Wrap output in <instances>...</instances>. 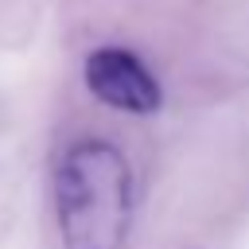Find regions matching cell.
Masks as SVG:
<instances>
[{
	"label": "cell",
	"instance_id": "obj_1",
	"mask_svg": "<svg viewBox=\"0 0 249 249\" xmlns=\"http://www.w3.org/2000/svg\"><path fill=\"white\" fill-rule=\"evenodd\" d=\"M132 167L109 140L70 144L54 167V214L66 249H124L132 230Z\"/></svg>",
	"mask_w": 249,
	"mask_h": 249
},
{
	"label": "cell",
	"instance_id": "obj_2",
	"mask_svg": "<svg viewBox=\"0 0 249 249\" xmlns=\"http://www.w3.org/2000/svg\"><path fill=\"white\" fill-rule=\"evenodd\" d=\"M86 86L101 105L121 109V113H136V117L156 113L163 101L156 74L124 47H97L86 58Z\"/></svg>",
	"mask_w": 249,
	"mask_h": 249
}]
</instances>
